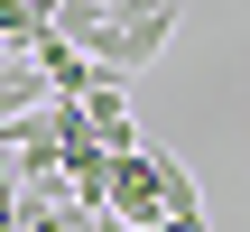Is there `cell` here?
<instances>
[{
	"mask_svg": "<svg viewBox=\"0 0 250 232\" xmlns=\"http://www.w3.org/2000/svg\"><path fill=\"white\" fill-rule=\"evenodd\" d=\"M46 19H56V37H74V46H93V28H102V0H56Z\"/></svg>",
	"mask_w": 250,
	"mask_h": 232,
	"instance_id": "5b68a950",
	"label": "cell"
},
{
	"mask_svg": "<svg viewBox=\"0 0 250 232\" xmlns=\"http://www.w3.org/2000/svg\"><path fill=\"white\" fill-rule=\"evenodd\" d=\"M130 9H176V0H130Z\"/></svg>",
	"mask_w": 250,
	"mask_h": 232,
	"instance_id": "ba28073f",
	"label": "cell"
},
{
	"mask_svg": "<svg viewBox=\"0 0 250 232\" xmlns=\"http://www.w3.org/2000/svg\"><path fill=\"white\" fill-rule=\"evenodd\" d=\"M46 9H56V0H46Z\"/></svg>",
	"mask_w": 250,
	"mask_h": 232,
	"instance_id": "30bf717a",
	"label": "cell"
},
{
	"mask_svg": "<svg viewBox=\"0 0 250 232\" xmlns=\"http://www.w3.org/2000/svg\"><path fill=\"white\" fill-rule=\"evenodd\" d=\"M0 139L19 149V177H28V167H65V102H56V93H46V102H28Z\"/></svg>",
	"mask_w": 250,
	"mask_h": 232,
	"instance_id": "7a4b0ae2",
	"label": "cell"
},
{
	"mask_svg": "<svg viewBox=\"0 0 250 232\" xmlns=\"http://www.w3.org/2000/svg\"><path fill=\"white\" fill-rule=\"evenodd\" d=\"M0 232H19V195H0Z\"/></svg>",
	"mask_w": 250,
	"mask_h": 232,
	"instance_id": "52a82bcc",
	"label": "cell"
},
{
	"mask_svg": "<svg viewBox=\"0 0 250 232\" xmlns=\"http://www.w3.org/2000/svg\"><path fill=\"white\" fill-rule=\"evenodd\" d=\"M37 74H46V93H56V102H74V93H83V84H93L102 65H93V56H83L74 37H46V46H37Z\"/></svg>",
	"mask_w": 250,
	"mask_h": 232,
	"instance_id": "3957f363",
	"label": "cell"
},
{
	"mask_svg": "<svg viewBox=\"0 0 250 232\" xmlns=\"http://www.w3.org/2000/svg\"><path fill=\"white\" fill-rule=\"evenodd\" d=\"M148 232H213V223H204V205H186V214H158Z\"/></svg>",
	"mask_w": 250,
	"mask_h": 232,
	"instance_id": "8992f818",
	"label": "cell"
},
{
	"mask_svg": "<svg viewBox=\"0 0 250 232\" xmlns=\"http://www.w3.org/2000/svg\"><path fill=\"white\" fill-rule=\"evenodd\" d=\"M56 37V19H46V0H0V46H19V56H37Z\"/></svg>",
	"mask_w": 250,
	"mask_h": 232,
	"instance_id": "277c9868",
	"label": "cell"
},
{
	"mask_svg": "<svg viewBox=\"0 0 250 232\" xmlns=\"http://www.w3.org/2000/svg\"><path fill=\"white\" fill-rule=\"evenodd\" d=\"M102 9H121V0H102Z\"/></svg>",
	"mask_w": 250,
	"mask_h": 232,
	"instance_id": "9c48e42d",
	"label": "cell"
},
{
	"mask_svg": "<svg viewBox=\"0 0 250 232\" xmlns=\"http://www.w3.org/2000/svg\"><path fill=\"white\" fill-rule=\"evenodd\" d=\"M186 205H204L186 158H167V149H121V158H111V195H102V214H111L121 232H148L158 214H186Z\"/></svg>",
	"mask_w": 250,
	"mask_h": 232,
	"instance_id": "6da1fadb",
	"label": "cell"
}]
</instances>
